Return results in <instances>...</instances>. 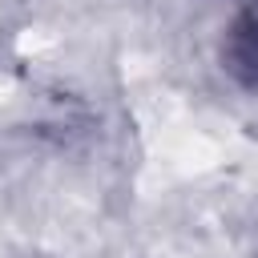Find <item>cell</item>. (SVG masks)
<instances>
[{
    "label": "cell",
    "mask_w": 258,
    "mask_h": 258,
    "mask_svg": "<svg viewBox=\"0 0 258 258\" xmlns=\"http://www.w3.org/2000/svg\"><path fill=\"white\" fill-rule=\"evenodd\" d=\"M222 69L250 93H258V4L242 8L222 36Z\"/></svg>",
    "instance_id": "1"
}]
</instances>
